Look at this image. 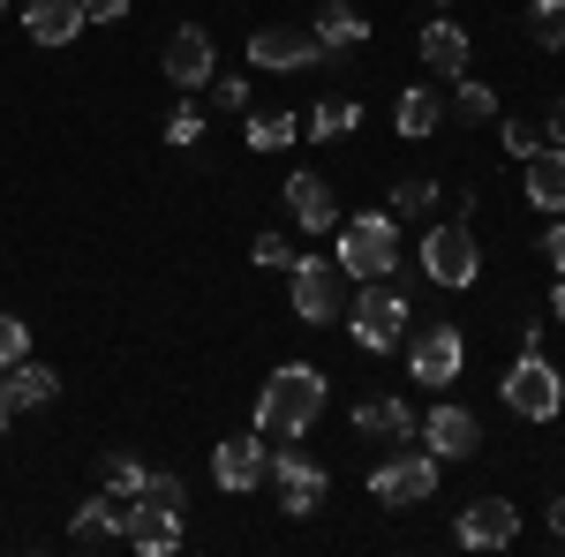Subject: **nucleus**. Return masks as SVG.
<instances>
[{"instance_id":"9","label":"nucleus","mask_w":565,"mask_h":557,"mask_svg":"<svg viewBox=\"0 0 565 557\" xmlns=\"http://www.w3.org/2000/svg\"><path fill=\"white\" fill-rule=\"evenodd\" d=\"M505 407H513L521 422H558L565 415V377L543 354H521V362L505 369Z\"/></svg>"},{"instance_id":"32","label":"nucleus","mask_w":565,"mask_h":557,"mask_svg":"<svg viewBox=\"0 0 565 557\" xmlns=\"http://www.w3.org/2000/svg\"><path fill=\"white\" fill-rule=\"evenodd\" d=\"M437 204V181H392V212L399 218H423Z\"/></svg>"},{"instance_id":"13","label":"nucleus","mask_w":565,"mask_h":557,"mask_svg":"<svg viewBox=\"0 0 565 557\" xmlns=\"http://www.w3.org/2000/svg\"><path fill=\"white\" fill-rule=\"evenodd\" d=\"M159 61H167V84H174V90H204L218 76V45H212V31H204V23H181Z\"/></svg>"},{"instance_id":"41","label":"nucleus","mask_w":565,"mask_h":557,"mask_svg":"<svg viewBox=\"0 0 565 557\" xmlns=\"http://www.w3.org/2000/svg\"><path fill=\"white\" fill-rule=\"evenodd\" d=\"M551 317H558V324H565V279H558V294H551Z\"/></svg>"},{"instance_id":"8","label":"nucleus","mask_w":565,"mask_h":557,"mask_svg":"<svg viewBox=\"0 0 565 557\" xmlns=\"http://www.w3.org/2000/svg\"><path fill=\"white\" fill-rule=\"evenodd\" d=\"M460 362H468V340H460V324H452V317H430V324L407 340V377H415V385H430V392L452 385V377H460Z\"/></svg>"},{"instance_id":"3","label":"nucleus","mask_w":565,"mask_h":557,"mask_svg":"<svg viewBox=\"0 0 565 557\" xmlns=\"http://www.w3.org/2000/svg\"><path fill=\"white\" fill-rule=\"evenodd\" d=\"M287 301H295V317L302 324H340L348 317V271H340V257H295V271H287Z\"/></svg>"},{"instance_id":"29","label":"nucleus","mask_w":565,"mask_h":557,"mask_svg":"<svg viewBox=\"0 0 565 557\" xmlns=\"http://www.w3.org/2000/svg\"><path fill=\"white\" fill-rule=\"evenodd\" d=\"M98 482H106L114 497H136V490H143V460H129V452H106V460H98Z\"/></svg>"},{"instance_id":"25","label":"nucleus","mask_w":565,"mask_h":557,"mask_svg":"<svg viewBox=\"0 0 565 557\" xmlns=\"http://www.w3.org/2000/svg\"><path fill=\"white\" fill-rule=\"evenodd\" d=\"M295 136H302V114H249L242 121V143L249 151H287Z\"/></svg>"},{"instance_id":"12","label":"nucleus","mask_w":565,"mask_h":557,"mask_svg":"<svg viewBox=\"0 0 565 557\" xmlns=\"http://www.w3.org/2000/svg\"><path fill=\"white\" fill-rule=\"evenodd\" d=\"M181 527H189V513L181 505H159V497H129V519H121V543L143 557H167L181 550Z\"/></svg>"},{"instance_id":"15","label":"nucleus","mask_w":565,"mask_h":557,"mask_svg":"<svg viewBox=\"0 0 565 557\" xmlns=\"http://www.w3.org/2000/svg\"><path fill=\"white\" fill-rule=\"evenodd\" d=\"M452 535H460L468 550H513V543H521V513H513L505 497H476V505H460Z\"/></svg>"},{"instance_id":"2","label":"nucleus","mask_w":565,"mask_h":557,"mask_svg":"<svg viewBox=\"0 0 565 557\" xmlns=\"http://www.w3.org/2000/svg\"><path fill=\"white\" fill-rule=\"evenodd\" d=\"M340 271H348L354 287H370V279H392L399 271V226L392 212H362V218H340Z\"/></svg>"},{"instance_id":"24","label":"nucleus","mask_w":565,"mask_h":557,"mask_svg":"<svg viewBox=\"0 0 565 557\" xmlns=\"http://www.w3.org/2000/svg\"><path fill=\"white\" fill-rule=\"evenodd\" d=\"M423 68H437L445 84L468 76V31L460 23H423Z\"/></svg>"},{"instance_id":"19","label":"nucleus","mask_w":565,"mask_h":557,"mask_svg":"<svg viewBox=\"0 0 565 557\" xmlns=\"http://www.w3.org/2000/svg\"><path fill=\"white\" fill-rule=\"evenodd\" d=\"M415 407L407 399H362L354 407V437H385V444H415Z\"/></svg>"},{"instance_id":"17","label":"nucleus","mask_w":565,"mask_h":557,"mask_svg":"<svg viewBox=\"0 0 565 557\" xmlns=\"http://www.w3.org/2000/svg\"><path fill=\"white\" fill-rule=\"evenodd\" d=\"M121 519H129V497L98 490V497L76 505V519H68V550H114V543H121Z\"/></svg>"},{"instance_id":"42","label":"nucleus","mask_w":565,"mask_h":557,"mask_svg":"<svg viewBox=\"0 0 565 557\" xmlns=\"http://www.w3.org/2000/svg\"><path fill=\"white\" fill-rule=\"evenodd\" d=\"M430 8H452V0H430Z\"/></svg>"},{"instance_id":"6","label":"nucleus","mask_w":565,"mask_h":557,"mask_svg":"<svg viewBox=\"0 0 565 557\" xmlns=\"http://www.w3.org/2000/svg\"><path fill=\"white\" fill-rule=\"evenodd\" d=\"M437 468H445V460L423 452V444H415V452H392V460L370 468V497H377L385 513H415V505L437 497Z\"/></svg>"},{"instance_id":"28","label":"nucleus","mask_w":565,"mask_h":557,"mask_svg":"<svg viewBox=\"0 0 565 557\" xmlns=\"http://www.w3.org/2000/svg\"><path fill=\"white\" fill-rule=\"evenodd\" d=\"M452 114H460V121H490V114H498V90L452 76Z\"/></svg>"},{"instance_id":"36","label":"nucleus","mask_w":565,"mask_h":557,"mask_svg":"<svg viewBox=\"0 0 565 557\" xmlns=\"http://www.w3.org/2000/svg\"><path fill=\"white\" fill-rule=\"evenodd\" d=\"M543 264L565 271V218H551V234H543Z\"/></svg>"},{"instance_id":"23","label":"nucleus","mask_w":565,"mask_h":557,"mask_svg":"<svg viewBox=\"0 0 565 557\" xmlns=\"http://www.w3.org/2000/svg\"><path fill=\"white\" fill-rule=\"evenodd\" d=\"M309 31L324 39V53H332V61H340V53H354V45L370 39V23H362V8H348V0H324Z\"/></svg>"},{"instance_id":"30","label":"nucleus","mask_w":565,"mask_h":557,"mask_svg":"<svg viewBox=\"0 0 565 557\" xmlns=\"http://www.w3.org/2000/svg\"><path fill=\"white\" fill-rule=\"evenodd\" d=\"M196 136H204V106H196V98L181 90V106H174V114H167V143H181V151H189Z\"/></svg>"},{"instance_id":"11","label":"nucleus","mask_w":565,"mask_h":557,"mask_svg":"<svg viewBox=\"0 0 565 557\" xmlns=\"http://www.w3.org/2000/svg\"><path fill=\"white\" fill-rule=\"evenodd\" d=\"M264 468H271V437H264V429H242V437L212 444V482L226 497H249L264 482Z\"/></svg>"},{"instance_id":"10","label":"nucleus","mask_w":565,"mask_h":557,"mask_svg":"<svg viewBox=\"0 0 565 557\" xmlns=\"http://www.w3.org/2000/svg\"><path fill=\"white\" fill-rule=\"evenodd\" d=\"M264 482L279 490V513L309 519L317 505H324V490H332V474L317 468L309 452H295V444H271V468H264Z\"/></svg>"},{"instance_id":"31","label":"nucleus","mask_w":565,"mask_h":557,"mask_svg":"<svg viewBox=\"0 0 565 557\" xmlns=\"http://www.w3.org/2000/svg\"><path fill=\"white\" fill-rule=\"evenodd\" d=\"M204 106H212V114H249V84H242V76H212V84H204Z\"/></svg>"},{"instance_id":"14","label":"nucleus","mask_w":565,"mask_h":557,"mask_svg":"<svg viewBox=\"0 0 565 557\" xmlns=\"http://www.w3.org/2000/svg\"><path fill=\"white\" fill-rule=\"evenodd\" d=\"M415 437H423V452H437V460H476L482 452V422L468 407H452V399H437Z\"/></svg>"},{"instance_id":"27","label":"nucleus","mask_w":565,"mask_h":557,"mask_svg":"<svg viewBox=\"0 0 565 557\" xmlns=\"http://www.w3.org/2000/svg\"><path fill=\"white\" fill-rule=\"evenodd\" d=\"M527 39L543 45V53H565V0H535L527 8Z\"/></svg>"},{"instance_id":"22","label":"nucleus","mask_w":565,"mask_h":557,"mask_svg":"<svg viewBox=\"0 0 565 557\" xmlns=\"http://www.w3.org/2000/svg\"><path fill=\"white\" fill-rule=\"evenodd\" d=\"M23 31L39 45H68L84 31V0H31V8H23Z\"/></svg>"},{"instance_id":"18","label":"nucleus","mask_w":565,"mask_h":557,"mask_svg":"<svg viewBox=\"0 0 565 557\" xmlns=\"http://www.w3.org/2000/svg\"><path fill=\"white\" fill-rule=\"evenodd\" d=\"M521 167H527V204L551 212V218H565V143H543V151L521 159Z\"/></svg>"},{"instance_id":"20","label":"nucleus","mask_w":565,"mask_h":557,"mask_svg":"<svg viewBox=\"0 0 565 557\" xmlns=\"http://www.w3.org/2000/svg\"><path fill=\"white\" fill-rule=\"evenodd\" d=\"M0 385H8V399H15V415H31V407H53V399H61V377L45 369L39 354H23L15 369H0Z\"/></svg>"},{"instance_id":"33","label":"nucleus","mask_w":565,"mask_h":557,"mask_svg":"<svg viewBox=\"0 0 565 557\" xmlns=\"http://www.w3.org/2000/svg\"><path fill=\"white\" fill-rule=\"evenodd\" d=\"M249 257H257L264 271H295V257H302V249H295L287 234H257V242H249Z\"/></svg>"},{"instance_id":"26","label":"nucleus","mask_w":565,"mask_h":557,"mask_svg":"<svg viewBox=\"0 0 565 557\" xmlns=\"http://www.w3.org/2000/svg\"><path fill=\"white\" fill-rule=\"evenodd\" d=\"M354 129H362V106H354L348 90H332V98L309 114V136H324V143H332V136H354Z\"/></svg>"},{"instance_id":"1","label":"nucleus","mask_w":565,"mask_h":557,"mask_svg":"<svg viewBox=\"0 0 565 557\" xmlns=\"http://www.w3.org/2000/svg\"><path fill=\"white\" fill-rule=\"evenodd\" d=\"M324 407H332V385H324V369H309V362H279L257 392V429L264 437H279V444H302L309 429L324 422Z\"/></svg>"},{"instance_id":"4","label":"nucleus","mask_w":565,"mask_h":557,"mask_svg":"<svg viewBox=\"0 0 565 557\" xmlns=\"http://www.w3.org/2000/svg\"><path fill=\"white\" fill-rule=\"evenodd\" d=\"M423 279L445 287V294H460V287L482 279V249H476V226L468 218H445V226L423 234Z\"/></svg>"},{"instance_id":"34","label":"nucleus","mask_w":565,"mask_h":557,"mask_svg":"<svg viewBox=\"0 0 565 557\" xmlns=\"http://www.w3.org/2000/svg\"><path fill=\"white\" fill-rule=\"evenodd\" d=\"M23 354H31V324H23V317H8V309H0V369H15V362H23Z\"/></svg>"},{"instance_id":"37","label":"nucleus","mask_w":565,"mask_h":557,"mask_svg":"<svg viewBox=\"0 0 565 557\" xmlns=\"http://www.w3.org/2000/svg\"><path fill=\"white\" fill-rule=\"evenodd\" d=\"M129 15V0H84V23H121Z\"/></svg>"},{"instance_id":"7","label":"nucleus","mask_w":565,"mask_h":557,"mask_svg":"<svg viewBox=\"0 0 565 557\" xmlns=\"http://www.w3.org/2000/svg\"><path fill=\"white\" fill-rule=\"evenodd\" d=\"M332 53H324V39L309 31V23H264V31H249V68L257 76H287V68H324Z\"/></svg>"},{"instance_id":"35","label":"nucleus","mask_w":565,"mask_h":557,"mask_svg":"<svg viewBox=\"0 0 565 557\" xmlns=\"http://www.w3.org/2000/svg\"><path fill=\"white\" fill-rule=\"evenodd\" d=\"M498 143H505V151H513V159H535V151H543V129H535V121H521V114H513V121H505V129H498Z\"/></svg>"},{"instance_id":"21","label":"nucleus","mask_w":565,"mask_h":557,"mask_svg":"<svg viewBox=\"0 0 565 557\" xmlns=\"http://www.w3.org/2000/svg\"><path fill=\"white\" fill-rule=\"evenodd\" d=\"M437 121H445V106H437L430 84H407V90H399V106H392V129H399V143H430Z\"/></svg>"},{"instance_id":"5","label":"nucleus","mask_w":565,"mask_h":557,"mask_svg":"<svg viewBox=\"0 0 565 557\" xmlns=\"http://www.w3.org/2000/svg\"><path fill=\"white\" fill-rule=\"evenodd\" d=\"M348 340L362 346V354H392V346L407 340V294L385 287V279H370V287L348 301Z\"/></svg>"},{"instance_id":"38","label":"nucleus","mask_w":565,"mask_h":557,"mask_svg":"<svg viewBox=\"0 0 565 557\" xmlns=\"http://www.w3.org/2000/svg\"><path fill=\"white\" fill-rule=\"evenodd\" d=\"M543 143H565V90L551 98V114H543Z\"/></svg>"},{"instance_id":"40","label":"nucleus","mask_w":565,"mask_h":557,"mask_svg":"<svg viewBox=\"0 0 565 557\" xmlns=\"http://www.w3.org/2000/svg\"><path fill=\"white\" fill-rule=\"evenodd\" d=\"M551 535H558V543H565V497H558V505H551Z\"/></svg>"},{"instance_id":"16","label":"nucleus","mask_w":565,"mask_h":557,"mask_svg":"<svg viewBox=\"0 0 565 557\" xmlns=\"http://www.w3.org/2000/svg\"><path fill=\"white\" fill-rule=\"evenodd\" d=\"M279 204L295 212L302 234H340V204H332V181H324V173H287Z\"/></svg>"},{"instance_id":"39","label":"nucleus","mask_w":565,"mask_h":557,"mask_svg":"<svg viewBox=\"0 0 565 557\" xmlns=\"http://www.w3.org/2000/svg\"><path fill=\"white\" fill-rule=\"evenodd\" d=\"M8 422H15V399H8V385H0V437H8Z\"/></svg>"}]
</instances>
